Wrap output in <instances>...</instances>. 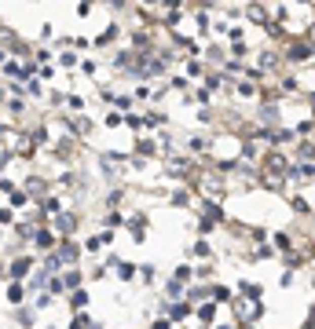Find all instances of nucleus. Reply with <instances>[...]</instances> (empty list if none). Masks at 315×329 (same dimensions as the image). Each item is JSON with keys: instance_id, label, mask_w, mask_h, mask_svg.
<instances>
[{"instance_id": "obj_12", "label": "nucleus", "mask_w": 315, "mask_h": 329, "mask_svg": "<svg viewBox=\"0 0 315 329\" xmlns=\"http://www.w3.org/2000/svg\"><path fill=\"white\" fill-rule=\"evenodd\" d=\"M198 318L209 325V322H213V304H206V307H202V311H198Z\"/></svg>"}, {"instance_id": "obj_9", "label": "nucleus", "mask_w": 315, "mask_h": 329, "mask_svg": "<svg viewBox=\"0 0 315 329\" xmlns=\"http://www.w3.org/2000/svg\"><path fill=\"white\" fill-rule=\"evenodd\" d=\"M253 91H257V88L249 84V81H239V96H242V99H253Z\"/></svg>"}, {"instance_id": "obj_3", "label": "nucleus", "mask_w": 315, "mask_h": 329, "mask_svg": "<svg viewBox=\"0 0 315 329\" xmlns=\"http://www.w3.org/2000/svg\"><path fill=\"white\" fill-rule=\"evenodd\" d=\"M8 304H22V286H19V281L8 286Z\"/></svg>"}, {"instance_id": "obj_5", "label": "nucleus", "mask_w": 315, "mask_h": 329, "mask_svg": "<svg viewBox=\"0 0 315 329\" xmlns=\"http://www.w3.org/2000/svg\"><path fill=\"white\" fill-rule=\"evenodd\" d=\"M26 271H29V260H15L11 263V278H26Z\"/></svg>"}, {"instance_id": "obj_11", "label": "nucleus", "mask_w": 315, "mask_h": 329, "mask_svg": "<svg viewBox=\"0 0 315 329\" xmlns=\"http://www.w3.org/2000/svg\"><path fill=\"white\" fill-rule=\"evenodd\" d=\"M121 121H125L121 114H106V121H103V124H106V128H121Z\"/></svg>"}, {"instance_id": "obj_8", "label": "nucleus", "mask_w": 315, "mask_h": 329, "mask_svg": "<svg viewBox=\"0 0 315 329\" xmlns=\"http://www.w3.org/2000/svg\"><path fill=\"white\" fill-rule=\"evenodd\" d=\"M59 66H62V70H70V66H77V55H73V52H66V55H59Z\"/></svg>"}, {"instance_id": "obj_2", "label": "nucleus", "mask_w": 315, "mask_h": 329, "mask_svg": "<svg viewBox=\"0 0 315 329\" xmlns=\"http://www.w3.org/2000/svg\"><path fill=\"white\" fill-rule=\"evenodd\" d=\"M85 304H88V293H85V289H73V293H70V307H73V311H81Z\"/></svg>"}, {"instance_id": "obj_7", "label": "nucleus", "mask_w": 315, "mask_h": 329, "mask_svg": "<svg viewBox=\"0 0 315 329\" xmlns=\"http://www.w3.org/2000/svg\"><path fill=\"white\" fill-rule=\"evenodd\" d=\"M275 245H279V249H286V253L293 249V242H290V234H286V230H279V234H275Z\"/></svg>"}, {"instance_id": "obj_13", "label": "nucleus", "mask_w": 315, "mask_h": 329, "mask_svg": "<svg viewBox=\"0 0 315 329\" xmlns=\"http://www.w3.org/2000/svg\"><path fill=\"white\" fill-rule=\"evenodd\" d=\"M150 329H172V322H169V318H154Z\"/></svg>"}, {"instance_id": "obj_6", "label": "nucleus", "mask_w": 315, "mask_h": 329, "mask_svg": "<svg viewBox=\"0 0 315 329\" xmlns=\"http://www.w3.org/2000/svg\"><path fill=\"white\" fill-rule=\"evenodd\" d=\"M117 278L132 281V278H136V263H117Z\"/></svg>"}, {"instance_id": "obj_1", "label": "nucleus", "mask_w": 315, "mask_h": 329, "mask_svg": "<svg viewBox=\"0 0 315 329\" xmlns=\"http://www.w3.org/2000/svg\"><path fill=\"white\" fill-rule=\"evenodd\" d=\"M33 245H37V249H52V245H55V234H52L48 227L33 230Z\"/></svg>"}, {"instance_id": "obj_10", "label": "nucleus", "mask_w": 315, "mask_h": 329, "mask_svg": "<svg viewBox=\"0 0 315 329\" xmlns=\"http://www.w3.org/2000/svg\"><path fill=\"white\" fill-rule=\"evenodd\" d=\"M297 158H315V143H301L297 147Z\"/></svg>"}, {"instance_id": "obj_4", "label": "nucleus", "mask_w": 315, "mask_h": 329, "mask_svg": "<svg viewBox=\"0 0 315 329\" xmlns=\"http://www.w3.org/2000/svg\"><path fill=\"white\" fill-rule=\"evenodd\" d=\"M59 230H62V234L77 230V216H59Z\"/></svg>"}]
</instances>
